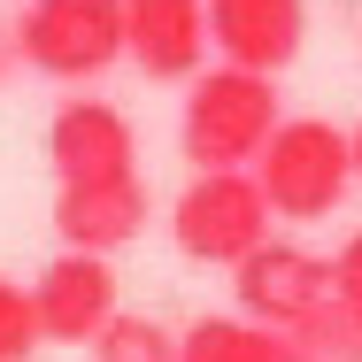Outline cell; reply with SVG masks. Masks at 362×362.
I'll return each mask as SVG.
<instances>
[{
    "label": "cell",
    "mask_w": 362,
    "mask_h": 362,
    "mask_svg": "<svg viewBox=\"0 0 362 362\" xmlns=\"http://www.w3.org/2000/svg\"><path fill=\"white\" fill-rule=\"evenodd\" d=\"M286 132V100H278V77L231 70V62H209V70L185 85V108H177V146L193 170H255L262 146Z\"/></svg>",
    "instance_id": "6da1fadb"
},
{
    "label": "cell",
    "mask_w": 362,
    "mask_h": 362,
    "mask_svg": "<svg viewBox=\"0 0 362 362\" xmlns=\"http://www.w3.org/2000/svg\"><path fill=\"white\" fill-rule=\"evenodd\" d=\"M255 185H262V201H270L278 223H324L355 193L347 132L324 124V116H286V132L262 146V162H255Z\"/></svg>",
    "instance_id": "7a4b0ae2"
},
{
    "label": "cell",
    "mask_w": 362,
    "mask_h": 362,
    "mask_svg": "<svg viewBox=\"0 0 362 362\" xmlns=\"http://www.w3.org/2000/svg\"><path fill=\"white\" fill-rule=\"evenodd\" d=\"M270 201L255 185V170H193V185L170 201V239L185 262L239 270L255 247H270Z\"/></svg>",
    "instance_id": "3957f363"
},
{
    "label": "cell",
    "mask_w": 362,
    "mask_h": 362,
    "mask_svg": "<svg viewBox=\"0 0 362 362\" xmlns=\"http://www.w3.org/2000/svg\"><path fill=\"white\" fill-rule=\"evenodd\" d=\"M16 54L39 77L93 85L124 62V0H31L16 16Z\"/></svg>",
    "instance_id": "277c9868"
},
{
    "label": "cell",
    "mask_w": 362,
    "mask_h": 362,
    "mask_svg": "<svg viewBox=\"0 0 362 362\" xmlns=\"http://www.w3.org/2000/svg\"><path fill=\"white\" fill-rule=\"evenodd\" d=\"M231 300L247 324L262 332H286V339H308L324 316H332V262L293 247V239H270L255 247L239 270H231Z\"/></svg>",
    "instance_id": "5b68a950"
},
{
    "label": "cell",
    "mask_w": 362,
    "mask_h": 362,
    "mask_svg": "<svg viewBox=\"0 0 362 362\" xmlns=\"http://www.w3.org/2000/svg\"><path fill=\"white\" fill-rule=\"evenodd\" d=\"M124 286H116V262L108 255H54L39 278H31V308H39V339L47 347H93L124 308Z\"/></svg>",
    "instance_id": "8992f818"
},
{
    "label": "cell",
    "mask_w": 362,
    "mask_h": 362,
    "mask_svg": "<svg viewBox=\"0 0 362 362\" xmlns=\"http://www.w3.org/2000/svg\"><path fill=\"white\" fill-rule=\"evenodd\" d=\"M47 162L62 185H100V177H139V139L132 116L100 93H70L47 116Z\"/></svg>",
    "instance_id": "52a82bcc"
},
{
    "label": "cell",
    "mask_w": 362,
    "mask_h": 362,
    "mask_svg": "<svg viewBox=\"0 0 362 362\" xmlns=\"http://www.w3.org/2000/svg\"><path fill=\"white\" fill-rule=\"evenodd\" d=\"M124 62L154 85H193L209 70V0H124Z\"/></svg>",
    "instance_id": "ba28073f"
},
{
    "label": "cell",
    "mask_w": 362,
    "mask_h": 362,
    "mask_svg": "<svg viewBox=\"0 0 362 362\" xmlns=\"http://www.w3.org/2000/svg\"><path fill=\"white\" fill-rule=\"evenodd\" d=\"M209 47L231 70L278 77L308 47V0H209Z\"/></svg>",
    "instance_id": "9c48e42d"
},
{
    "label": "cell",
    "mask_w": 362,
    "mask_h": 362,
    "mask_svg": "<svg viewBox=\"0 0 362 362\" xmlns=\"http://www.w3.org/2000/svg\"><path fill=\"white\" fill-rule=\"evenodd\" d=\"M146 185L139 177H100V185H62L54 193V239L70 247V255H108L116 262V247H132L146 231Z\"/></svg>",
    "instance_id": "30bf717a"
},
{
    "label": "cell",
    "mask_w": 362,
    "mask_h": 362,
    "mask_svg": "<svg viewBox=\"0 0 362 362\" xmlns=\"http://www.w3.org/2000/svg\"><path fill=\"white\" fill-rule=\"evenodd\" d=\"M300 347H308V362H362V231L332 255V316Z\"/></svg>",
    "instance_id": "8fae6325"
},
{
    "label": "cell",
    "mask_w": 362,
    "mask_h": 362,
    "mask_svg": "<svg viewBox=\"0 0 362 362\" xmlns=\"http://www.w3.org/2000/svg\"><path fill=\"white\" fill-rule=\"evenodd\" d=\"M93 362H177V332L154 316H116L93 339Z\"/></svg>",
    "instance_id": "7c38bea8"
},
{
    "label": "cell",
    "mask_w": 362,
    "mask_h": 362,
    "mask_svg": "<svg viewBox=\"0 0 362 362\" xmlns=\"http://www.w3.org/2000/svg\"><path fill=\"white\" fill-rule=\"evenodd\" d=\"M177 362H247V316H193L177 332Z\"/></svg>",
    "instance_id": "4fadbf2b"
},
{
    "label": "cell",
    "mask_w": 362,
    "mask_h": 362,
    "mask_svg": "<svg viewBox=\"0 0 362 362\" xmlns=\"http://www.w3.org/2000/svg\"><path fill=\"white\" fill-rule=\"evenodd\" d=\"M47 347L39 339V308H31V286L0 278V362H31Z\"/></svg>",
    "instance_id": "5bb4252c"
},
{
    "label": "cell",
    "mask_w": 362,
    "mask_h": 362,
    "mask_svg": "<svg viewBox=\"0 0 362 362\" xmlns=\"http://www.w3.org/2000/svg\"><path fill=\"white\" fill-rule=\"evenodd\" d=\"M247 362H308V347H300V339H286V332L247 324Z\"/></svg>",
    "instance_id": "9a60e30c"
},
{
    "label": "cell",
    "mask_w": 362,
    "mask_h": 362,
    "mask_svg": "<svg viewBox=\"0 0 362 362\" xmlns=\"http://www.w3.org/2000/svg\"><path fill=\"white\" fill-rule=\"evenodd\" d=\"M347 154H355V185H362V116L347 124Z\"/></svg>",
    "instance_id": "2e32d148"
}]
</instances>
